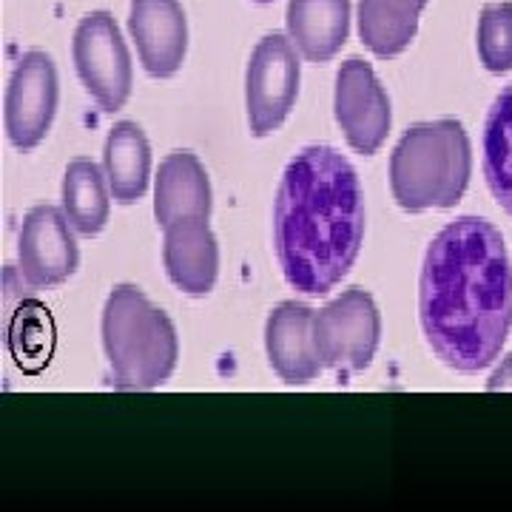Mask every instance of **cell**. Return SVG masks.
Segmentation results:
<instances>
[{"instance_id": "cell-6", "label": "cell", "mask_w": 512, "mask_h": 512, "mask_svg": "<svg viewBox=\"0 0 512 512\" xmlns=\"http://www.w3.org/2000/svg\"><path fill=\"white\" fill-rule=\"evenodd\" d=\"M74 69L103 111L126 106L131 94V57L111 12H89L74 32Z\"/></svg>"}, {"instance_id": "cell-10", "label": "cell", "mask_w": 512, "mask_h": 512, "mask_svg": "<svg viewBox=\"0 0 512 512\" xmlns=\"http://www.w3.org/2000/svg\"><path fill=\"white\" fill-rule=\"evenodd\" d=\"M20 276L32 288H52L66 282L77 268V242L72 222L55 205L32 208L18 237Z\"/></svg>"}, {"instance_id": "cell-19", "label": "cell", "mask_w": 512, "mask_h": 512, "mask_svg": "<svg viewBox=\"0 0 512 512\" xmlns=\"http://www.w3.org/2000/svg\"><path fill=\"white\" fill-rule=\"evenodd\" d=\"M484 177L498 205L512 214V83L495 97L484 126Z\"/></svg>"}, {"instance_id": "cell-2", "label": "cell", "mask_w": 512, "mask_h": 512, "mask_svg": "<svg viewBox=\"0 0 512 512\" xmlns=\"http://www.w3.org/2000/svg\"><path fill=\"white\" fill-rule=\"evenodd\" d=\"M365 239V200L353 165L328 146L302 148L276 191L274 242L282 274L325 296L353 268Z\"/></svg>"}, {"instance_id": "cell-20", "label": "cell", "mask_w": 512, "mask_h": 512, "mask_svg": "<svg viewBox=\"0 0 512 512\" xmlns=\"http://www.w3.org/2000/svg\"><path fill=\"white\" fill-rule=\"evenodd\" d=\"M478 57L484 69L504 74L512 69V3H490L478 18Z\"/></svg>"}, {"instance_id": "cell-13", "label": "cell", "mask_w": 512, "mask_h": 512, "mask_svg": "<svg viewBox=\"0 0 512 512\" xmlns=\"http://www.w3.org/2000/svg\"><path fill=\"white\" fill-rule=\"evenodd\" d=\"M165 274L188 296L211 293L220 271V248L205 217L171 222L165 228Z\"/></svg>"}, {"instance_id": "cell-11", "label": "cell", "mask_w": 512, "mask_h": 512, "mask_svg": "<svg viewBox=\"0 0 512 512\" xmlns=\"http://www.w3.org/2000/svg\"><path fill=\"white\" fill-rule=\"evenodd\" d=\"M128 32L151 77L180 72L188 52V20L180 0H131Z\"/></svg>"}, {"instance_id": "cell-5", "label": "cell", "mask_w": 512, "mask_h": 512, "mask_svg": "<svg viewBox=\"0 0 512 512\" xmlns=\"http://www.w3.org/2000/svg\"><path fill=\"white\" fill-rule=\"evenodd\" d=\"M316 348L322 365L330 370L359 373L365 370L382 336V319L373 296L362 288L342 291L330 305L316 313L313 322Z\"/></svg>"}, {"instance_id": "cell-8", "label": "cell", "mask_w": 512, "mask_h": 512, "mask_svg": "<svg viewBox=\"0 0 512 512\" xmlns=\"http://www.w3.org/2000/svg\"><path fill=\"white\" fill-rule=\"evenodd\" d=\"M333 109L350 148H356L365 157L382 148L393 114H390L387 92L382 89L376 72L370 69V63L359 57H350L348 63H342L336 74Z\"/></svg>"}, {"instance_id": "cell-22", "label": "cell", "mask_w": 512, "mask_h": 512, "mask_svg": "<svg viewBox=\"0 0 512 512\" xmlns=\"http://www.w3.org/2000/svg\"><path fill=\"white\" fill-rule=\"evenodd\" d=\"M256 3H271V0H256Z\"/></svg>"}, {"instance_id": "cell-15", "label": "cell", "mask_w": 512, "mask_h": 512, "mask_svg": "<svg viewBox=\"0 0 512 512\" xmlns=\"http://www.w3.org/2000/svg\"><path fill=\"white\" fill-rule=\"evenodd\" d=\"M288 35L311 63H325L350 35V0H291Z\"/></svg>"}, {"instance_id": "cell-4", "label": "cell", "mask_w": 512, "mask_h": 512, "mask_svg": "<svg viewBox=\"0 0 512 512\" xmlns=\"http://www.w3.org/2000/svg\"><path fill=\"white\" fill-rule=\"evenodd\" d=\"M470 137L456 120L413 126L390 157V188L404 211L453 208L470 183Z\"/></svg>"}, {"instance_id": "cell-16", "label": "cell", "mask_w": 512, "mask_h": 512, "mask_svg": "<svg viewBox=\"0 0 512 512\" xmlns=\"http://www.w3.org/2000/svg\"><path fill=\"white\" fill-rule=\"evenodd\" d=\"M103 171L109 180L111 197L120 205H131L146 194L151 177V148L137 123L123 120L111 128L103 151Z\"/></svg>"}, {"instance_id": "cell-18", "label": "cell", "mask_w": 512, "mask_h": 512, "mask_svg": "<svg viewBox=\"0 0 512 512\" xmlns=\"http://www.w3.org/2000/svg\"><path fill=\"white\" fill-rule=\"evenodd\" d=\"M109 180L92 160H74L63 174V214L83 237H97L109 222Z\"/></svg>"}, {"instance_id": "cell-1", "label": "cell", "mask_w": 512, "mask_h": 512, "mask_svg": "<svg viewBox=\"0 0 512 512\" xmlns=\"http://www.w3.org/2000/svg\"><path fill=\"white\" fill-rule=\"evenodd\" d=\"M424 336L441 362L478 373L512 328V265L493 222L461 217L427 248L419 285Z\"/></svg>"}, {"instance_id": "cell-12", "label": "cell", "mask_w": 512, "mask_h": 512, "mask_svg": "<svg viewBox=\"0 0 512 512\" xmlns=\"http://www.w3.org/2000/svg\"><path fill=\"white\" fill-rule=\"evenodd\" d=\"M313 322L316 313L299 302H282L268 316L265 350H268V362L282 382L308 384L325 370L316 348Z\"/></svg>"}, {"instance_id": "cell-3", "label": "cell", "mask_w": 512, "mask_h": 512, "mask_svg": "<svg viewBox=\"0 0 512 512\" xmlns=\"http://www.w3.org/2000/svg\"><path fill=\"white\" fill-rule=\"evenodd\" d=\"M103 348L117 390H154L177 367V330L134 285H117L103 311Z\"/></svg>"}, {"instance_id": "cell-17", "label": "cell", "mask_w": 512, "mask_h": 512, "mask_svg": "<svg viewBox=\"0 0 512 512\" xmlns=\"http://www.w3.org/2000/svg\"><path fill=\"white\" fill-rule=\"evenodd\" d=\"M427 0H359V35L379 57H396L416 40Z\"/></svg>"}, {"instance_id": "cell-9", "label": "cell", "mask_w": 512, "mask_h": 512, "mask_svg": "<svg viewBox=\"0 0 512 512\" xmlns=\"http://www.w3.org/2000/svg\"><path fill=\"white\" fill-rule=\"evenodd\" d=\"M57 111V69L46 52L20 57L6 92V131L23 151H32L49 134Z\"/></svg>"}, {"instance_id": "cell-14", "label": "cell", "mask_w": 512, "mask_h": 512, "mask_svg": "<svg viewBox=\"0 0 512 512\" xmlns=\"http://www.w3.org/2000/svg\"><path fill=\"white\" fill-rule=\"evenodd\" d=\"M211 214V183L208 174L191 151H174L160 165L154 183V217L168 228L171 222Z\"/></svg>"}, {"instance_id": "cell-21", "label": "cell", "mask_w": 512, "mask_h": 512, "mask_svg": "<svg viewBox=\"0 0 512 512\" xmlns=\"http://www.w3.org/2000/svg\"><path fill=\"white\" fill-rule=\"evenodd\" d=\"M487 390L490 393H498V390H512V353L498 365L493 376H490V382H487Z\"/></svg>"}, {"instance_id": "cell-7", "label": "cell", "mask_w": 512, "mask_h": 512, "mask_svg": "<svg viewBox=\"0 0 512 512\" xmlns=\"http://www.w3.org/2000/svg\"><path fill=\"white\" fill-rule=\"evenodd\" d=\"M299 94V55L291 37L265 35L256 43L248 74H245V103L251 134L265 137L285 123Z\"/></svg>"}]
</instances>
